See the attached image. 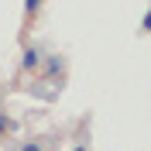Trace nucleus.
I'll list each match as a JSON object with an SVG mask.
<instances>
[{
	"label": "nucleus",
	"instance_id": "nucleus-1",
	"mask_svg": "<svg viewBox=\"0 0 151 151\" xmlns=\"http://www.w3.org/2000/svg\"><path fill=\"white\" fill-rule=\"evenodd\" d=\"M21 65H24V69H38V65H41V52H38L35 45H31V48H24V55H21Z\"/></svg>",
	"mask_w": 151,
	"mask_h": 151
},
{
	"label": "nucleus",
	"instance_id": "nucleus-2",
	"mask_svg": "<svg viewBox=\"0 0 151 151\" xmlns=\"http://www.w3.org/2000/svg\"><path fill=\"white\" fill-rule=\"evenodd\" d=\"M58 69H62V58H58V55H48V62H45V72H48V76H55Z\"/></svg>",
	"mask_w": 151,
	"mask_h": 151
},
{
	"label": "nucleus",
	"instance_id": "nucleus-3",
	"mask_svg": "<svg viewBox=\"0 0 151 151\" xmlns=\"http://www.w3.org/2000/svg\"><path fill=\"white\" fill-rule=\"evenodd\" d=\"M7 131H10V120L4 117V113H0V141H4V134H7Z\"/></svg>",
	"mask_w": 151,
	"mask_h": 151
},
{
	"label": "nucleus",
	"instance_id": "nucleus-4",
	"mask_svg": "<svg viewBox=\"0 0 151 151\" xmlns=\"http://www.w3.org/2000/svg\"><path fill=\"white\" fill-rule=\"evenodd\" d=\"M38 7H41V0H24V10H28V14H35Z\"/></svg>",
	"mask_w": 151,
	"mask_h": 151
},
{
	"label": "nucleus",
	"instance_id": "nucleus-5",
	"mask_svg": "<svg viewBox=\"0 0 151 151\" xmlns=\"http://www.w3.org/2000/svg\"><path fill=\"white\" fill-rule=\"evenodd\" d=\"M141 31H151V10L144 14V24H141Z\"/></svg>",
	"mask_w": 151,
	"mask_h": 151
},
{
	"label": "nucleus",
	"instance_id": "nucleus-6",
	"mask_svg": "<svg viewBox=\"0 0 151 151\" xmlns=\"http://www.w3.org/2000/svg\"><path fill=\"white\" fill-rule=\"evenodd\" d=\"M21 151H41V144H24Z\"/></svg>",
	"mask_w": 151,
	"mask_h": 151
},
{
	"label": "nucleus",
	"instance_id": "nucleus-7",
	"mask_svg": "<svg viewBox=\"0 0 151 151\" xmlns=\"http://www.w3.org/2000/svg\"><path fill=\"white\" fill-rule=\"evenodd\" d=\"M72 151H86V144H79V148H72Z\"/></svg>",
	"mask_w": 151,
	"mask_h": 151
},
{
	"label": "nucleus",
	"instance_id": "nucleus-8",
	"mask_svg": "<svg viewBox=\"0 0 151 151\" xmlns=\"http://www.w3.org/2000/svg\"><path fill=\"white\" fill-rule=\"evenodd\" d=\"M0 96H4V93H0Z\"/></svg>",
	"mask_w": 151,
	"mask_h": 151
}]
</instances>
